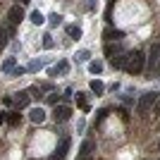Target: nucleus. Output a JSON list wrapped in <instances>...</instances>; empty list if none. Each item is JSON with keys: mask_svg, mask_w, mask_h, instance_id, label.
<instances>
[{"mask_svg": "<svg viewBox=\"0 0 160 160\" xmlns=\"http://www.w3.org/2000/svg\"><path fill=\"white\" fill-rule=\"evenodd\" d=\"M122 53H127L124 48H122V43L120 41H115V43H105V55L112 60V58H117V55H122Z\"/></svg>", "mask_w": 160, "mask_h": 160, "instance_id": "nucleus-6", "label": "nucleus"}, {"mask_svg": "<svg viewBox=\"0 0 160 160\" xmlns=\"http://www.w3.org/2000/svg\"><path fill=\"white\" fill-rule=\"evenodd\" d=\"M158 148H160V141H158Z\"/></svg>", "mask_w": 160, "mask_h": 160, "instance_id": "nucleus-33", "label": "nucleus"}, {"mask_svg": "<svg viewBox=\"0 0 160 160\" xmlns=\"http://www.w3.org/2000/svg\"><path fill=\"white\" fill-rule=\"evenodd\" d=\"M67 72H69V62H67V60H60L55 67H50V69H48V74H50V77H58V74H67Z\"/></svg>", "mask_w": 160, "mask_h": 160, "instance_id": "nucleus-10", "label": "nucleus"}, {"mask_svg": "<svg viewBox=\"0 0 160 160\" xmlns=\"http://www.w3.org/2000/svg\"><path fill=\"white\" fill-rule=\"evenodd\" d=\"M48 22H50V27H58V24H60V22H62V17H60V14H58V12H53V14H50V17H48Z\"/></svg>", "mask_w": 160, "mask_h": 160, "instance_id": "nucleus-24", "label": "nucleus"}, {"mask_svg": "<svg viewBox=\"0 0 160 160\" xmlns=\"http://www.w3.org/2000/svg\"><path fill=\"white\" fill-rule=\"evenodd\" d=\"M7 124H10V127H17V124H19L22 122V115H17V112H7Z\"/></svg>", "mask_w": 160, "mask_h": 160, "instance_id": "nucleus-16", "label": "nucleus"}, {"mask_svg": "<svg viewBox=\"0 0 160 160\" xmlns=\"http://www.w3.org/2000/svg\"><path fill=\"white\" fill-rule=\"evenodd\" d=\"M12 103H14L17 108H19V110H24V108H27L29 103H31V93H29V91H19V93H14Z\"/></svg>", "mask_w": 160, "mask_h": 160, "instance_id": "nucleus-5", "label": "nucleus"}, {"mask_svg": "<svg viewBox=\"0 0 160 160\" xmlns=\"http://www.w3.org/2000/svg\"><path fill=\"white\" fill-rule=\"evenodd\" d=\"M55 46V41H53V36H50V33H46V36H43V48H48V50H50V48Z\"/></svg>", "mask_w": 160, "mask_h": 160, "instance_id": "nucleus-25", "label": "nucleus"}, {"mask_svg": "<svg viewBox=\"0 0 160 160\" xmlns=\"http://www.w3.org/2000/svg\"><path fill=\"white\" fill-rule=\"evenodd\" d=\"M27 2H31V0H17V5H27Z\"/></svg>", "mask_w": 160, "mask_h": 160, "instance_id": "nucleus-31", "label": "nucleus"}, {"mask_svg": "<svg viewBox=\"0 0 160 160\" xmlns=\"http://www.w3.org/2000/svg\"><path fill=\"white\" fill-rule=\"evenodd\" d=\"M108 112H110V110H108V108H103V110L98 112V120H96V122H103V120L108 117Z\"/></svg>", "mask_w": 160, "mask_h": 160, "instance_id": "nucleus-28", "label": "nucleus"}, {"mask_svg": "<svg viewBox=\"0 0 160 160\" xmlns=\"http://www.w3.org/2000/svg\"><path fill=\"white\" fill-rule=\"evenodd\" d=\"M160 93H155V91H148V93H143L139 98V103H136V112L141 115V117H146L148 112H151V108L155 105V100H158Z\"/></svg>", "mask_w": 160, "mask_h": 160, "instance_id": "nucleus-2", "label": "nucleus"}, {"mask_svg": "<svg viewBox=\"0 0 160 160\" xmlns=\"http://www.w3.org/2000/svg\"><path fill=\"white\" fill-rule=\"evenodd\" d=\"M67 151H69V139H62L60 143H58V148H55V153L50 160H65L67 158Z\"/></svg>", "mask_w": 160, "mask_h": 160, "instance_id": "nucleus-8", "label": "nucleus"}, {"mask_svg": "<svg viewBox=\"0 0 160 160\" xmlns=\"http://www.w3.org/2000/svg\"><path fill=\"white\" fill-rule=\"evenodd\" d=\"M127 55L129 53H122V55H117V58H112V67H115V69H124V65H127Z\"/></svg>", "mask_w": 160, "mask_h": 160, "instance_id": "nucleus-13", "label": "nucleus"}, {"mask_svg": "<svg viewBox=\"0 0 160 160\" xmlns=\"http://www.w3.org/2000/svg\"><path fill=\"white\" fill-rule=\"evenodd\" d=\"M88 58H91L88 50H79V53H77V62H88Z\"/></svg>", "mask_w": 160, "mask_h": 160, "instance_id": "nucleus-23", "label": "nucleus"}, {"mask_svg": "<svg viewBox=\"0 0 160 160\" xmlns=\"http://www.w3.org/2000/svg\"><path fill=\"white\" fill-rule=\"evenodd\" d=\"M79 160H91V158H79Z\"/></svg>", "mask_w": 160, "mask_h": 160, "instance_id": "nucleus-32", "label": "nucleus"}, {"mask_svg": "<svg viewBox=\"0 0 160 160\" xmlns=\"http://www.w3.org/2000/svg\"><path fill=\"white\" fill-rule=\"evenodd\" d=\"M53 117H55V122H67L69 117H72V108L69 105H55Z\"/></svg>", "mask_w": 160, "mask_h": 160, "instance_id": "nucleus-4", "label": "nucleus"}, {"mask_svg": "<svg viewBox=\"0 0 160 160\" xmlns=\"http://www.w3.org/2000/svg\"><path fill=\"white\" fill-rule=\"evenodd\" d=\"M7 43H10V31L0 27V48H5Z\"/></svg>", "mask_w": 160, "mask_h": 160, "instance_id": "nucleus-19", "label": "nucleus"}, {"mask_svg": "<svg viewBox=\"0 0 160 160\" xmlns=\"http://www.w3.org/2000/svg\"><path fill=\"white\" fill-rule=\"evenodd\" d=\"M10 74H12V77H22V74H27V67H14Z\"/></svg>", "mask_w": 160, "mask_h": 160, "instance_id": "nucleus-27", "label": "nucleus"}, {"mask_svg": "<svg viewBox=\"0 0 160 160\" xmlns=\"http://www.w3.org/2000/svg\"><path fill=\"white\" fill-rule=\"evenodd\" d=\"M14 67H17V60H14V58H7V60L2 62V72H5V74H10V72L14 69Z\"/></svg>", "mask_w": 160, "mask_h": 160, "instance_id": "nucleus-18", "label": "nucleus"}, {"mask_svg": "<svg viewBox=\"0 0 160 160\" xmlns=\"http://www.w3.org/2000/svg\"><path fill=\"white\" fill-rule=\"evenodd\" d=\"M7 19H10V24H19L22 19H24V10H22V5H14V7H10V12H7Z\"/></svg>", "mask_w": 160, "mask_h": 160, "instance_id": "nucleus-7", "label": "nucleus"}, {"mask_svg": "<svg viewBox=\"0 0 160 160\" xmlns=\"http://www.w3.org/2000/svg\"><path fill=\"white\" fill-rule=\"evenodd\" d=\"M153 108H155V115H160V96H158V100H155V105H153Z\"/></svg>", "mask_w": 160, "mask_h": 160, "instance_id": "nucleus-29", "label": "nucleus"}, {"mask_svg": "<svg viewBox=\"0 0 160 160\" xmlns=\"http://www.w3.org/2000/svg\"><path fill=\"white\" fill-rule=\"evenodd\" d=\"M29 120H31L33 124H41V122L46 120V112H43V110H41V108H33L31 112H29Z\"/></svg>", "mask_w": 160, "mask_h": 160, "instance_id": "nucleus-12", "label": "nucleus"}, {"mask_svg": "<svg viewBox=\"0 0 160 160\" xmlns=\"http://www.w3.org/2000/svg\"><path fill=\"white\" fill-rule=\"evenodd\" d=\"M93 148H96V143H93L91 139H86L84 143H81V148H79V158H91Z\"/></svg>", "mask_w": 160, "mask_h": 160, "instance_id": "nucleus-11", "label": "nucleus"}, {"mask_svg": "<svg viewBox=\"0 0 160 160\" xmlns=\"http://www.w3.org/2000/svg\"><path fill=\"white\" fill-rule=\"evenodd\" d=\"M103 38H105L108 43H112V41H122V38H124V33H122L120 29H112V27H108L105 31H103Z\"/></svg>", "mask_w": 160, "mask_h": 160, "instance_id": "nucleus-9", "label": "nucleus"}, {"mask_svg": "<svg viewBox=\"0 0 160 160\" xmlns=\"http://www.w3.org/2000/svg\"><path fill=\"white\" fill-rule=\"evenodd\" d=\"M91 91H93L96 96H103V93H105V86H103V81L93 79V81H91Z\"/></svg>", "mask_w": 160, "mask_h": 160, "instance_id": "nucleus-14", "label": "nucleus"}, {"mask_svg": "<svg viewBox=\"0 0 160 160\" xmlns=\"http://www.w3.org/2000/svg\"><path fill=\"white\" fill-rule=\"evenodd\" d=\"M143 62H146L143 53H141V50H132V53L127 55V65H124V69H127L129 74H141V72H143Z\"/></svg>", "mask_w": 160, "mask_h": 160, "instance_id": "nucleus-1", "label": "nucleus"}, {"mask_svg": "<svg viewBox=\"0 0 160 160\" xmlns=\"http://www.w3.org/2000/svg\"><path fill=\"white\" fill-rule=\"evenodd\" d=\"M58 98H60V96L55 93V91H50V93L46 96V103H50V105H58Z\"/></svg>", "mask_w": 160, "mask_h": 160, "instance_id": "nucleus-26", "label": "nucleus"}, {"mask_svg": "<svg viewBox=\"0 0 160 160\" xmlns=\"http://www.w3.org/2000/svg\"><path fill=\"white\" fill-rule=\"evenodd\" d=\"M148 69H151V74L158 72V67H160V43H153V46L148 48Z\"/></svg>", "mask_w": 160, "mask_h": 160, "instance_id": "nucleus-3", "label": "nucleus"}, {"mask_svg": "<svg viewBox=\"0 0 160 160\" xmlns=\"http://www.w3.org/2000/svg\"><path fill=\"white\" fill-rule=\"evenodd\" d=\"M88 72H91V74H100V72H103V62H100V60H91V62H88Z\"/></svg>", "mask_w": 160, "mask_h": 160, "instance_id": "nucleus-15", "label": "nucleus"}, {"mask_svg": "<svg viewBox=\"0 0 160 160\" xmlns=\"http://www.w3.org/2000/svg\"><path fill=\"white\" fill-rule=\"evenodd\" d=\"M77 105L81 110H88V100H86V93H77Z\"/></svg>", "mask_w": 160, "mask_h": 160, "instance_id": "nucleus-21", "label": "nucleus"}, {"mask_svg": "<svg viewBox=\"0 0 160 160\" xmlns=\"http://www.w3.org/2000/svg\"><path fill=\"white\" fill-rule=\"evenodd\" d=\"M41 67H43V62H41V60H33V62H29V67H27V72H38Z\"/></svg>", "mask_w": 160, "mask_h": 160, "instance_id": "nucleus-22", "label": "nucleus"}, {"mask_svg": "<svg viewBox=\"0 0 160 160\" xmlns=\"http://www.w3.org/2000/svg\"><path fill=\"white\" fill-rule=\"evenodd\" d=\"M5 120H7V112H0V124H2Z\"/></svg>", "mask_w": 160, "mask_h": 160, "instance_id": "nucleus-30", "label": "nucleus"}, {"mask_svg": "<svg viewBox=\"0 0 160 160\" xmlns=\"http://www.w3.org/2000/svg\"><path fill=\"white\" fill-rule=\"evenodd\" d=\"M31 22L36 24V27H41V24L46 22V17H43V14H41L38 10H33V12H31Z\"/></svg>", "mask_w": 160, "mask_h": 160, "instance_id": "nucleus-20", "label": "nucleus"}, {"mask_svg": "<svg viewBox=\"0 0 160 160\" xmlns=\"http://www.w3.org/2000/svg\"><path fill=\"white\" fill-rule=\"evenodd\" d=\"M67 36H69V38H81V29L77 27V24H69V27H67Z\"/></svg>", "mask_w": 160, "mask_h": 160, "instance_id": "nucleus-17", "label": "nucleus"}]
</instances>
